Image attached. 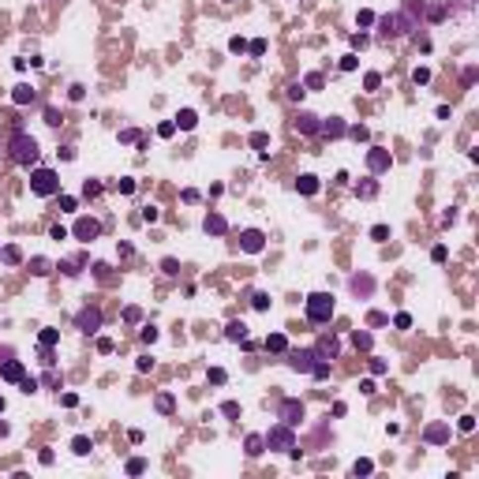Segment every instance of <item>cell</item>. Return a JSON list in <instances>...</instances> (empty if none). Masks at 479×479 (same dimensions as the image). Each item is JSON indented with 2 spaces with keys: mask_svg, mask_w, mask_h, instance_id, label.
<instances>
[{
  "mask_svg": "<svg viewBox=\"0 0 479 479\" xmlns=\"http://www.w3.org/2000/svg\"><path fill=\"white\" fill-rule=\"evenodd\" d=\"M8 154H11V161H15V165H34V161H38V139H34V135H26V131L11 135Z\"/></svg>",
  "mask_w": 479,
  "mask_h": 479,
  "instance_id": "1",
  "label": "cell"
},
{
  "mask_svg": "<svg viewBox=\"0 0 479 479\" xmlns=\"http://www.w3.org/2000/svg\"><path fill=\"white\" fill-rule=\"evenodd\" d=\"M307 319H311L315 326H326V322L333 319V296L329 292H311L307 296Z\"/></svg>",
  "mask_w": 479,
  "mask_h": 479,
  "instance_id": "2",
  "label": "cell"
},
{
  "mask_svg": "<svg viewBox=\"0 0 479 479\" xmlns=\"http://www.w3.org/2000/svg\"><path fill=\"white\" fill-rule=\"evenodd\" d=\"M30 191L42 195V199H49V195L60 191V176L53 172V168H34L30 172Z\"/></svg>",
  "mask_w": 479,
  "mask_h": 479,
  "instance_id": "3",
  "label": "cell"
},
{
  "mask_svg": "<svg viewBox=\"0 0 479 479\" xmlns=\"http://www.w3.org/2000/svg\"><path fill=\"white\" fill-rule=\"evenodd\" d=\"M266 446L269 449H292L296 446V438H292V427H288V423H281V427H273L266 434Z\"/></svg>",
  "mask_w": 479,
  "mask_h": 479,
  "instance_id": "4",
  "label": "cell"
},
{
  "mask_svg": "<svg viewBox=\"0 0 479 479\" xmlns=\"http://www.w3.org/2000/svg\"><path fill=\"white\" fill-rule=\"evenodd\" d=\"M277 416H281V423L296 427V423L303 420V401H296V397H285V401H281V408H277Z\"/></svg>",
  "mask_w": 479,
  "mask_h": 479,
  "instance_id": "5",
  "label": "cell"
},
{
  "mask_svg": "<svg viewBox=\"0 0 479 479\" xmlns=\"http://www.w3.org/2000/svg\"><path fill=\"white\" fill-rule=\"evenodd\" d=\"M75 326L79 329H83V333H98V329H101V311H98V307H83V311H79L75 315Z\"/></svg>",
  "mask_w": 479,
  "mask_h": 479,
  "instance_id": "6",
  "label": "cell"
},
{
  "mask_svg": "<svg viewBox=\"0 0 479 479\" xmlns=\"http://www.w3.org/2000/svg\"><path fill=\"white\" fill-rule=\"evenodd\" d=\"M315 348H296V352H288V367L292 371H303V374H311V367H315Z\"/></svg>",
  "mask_w": 479,
  "mask_h": 479,
  "instance_id": "7",
  "label": "cell"
},
{
  "mask_svg": "<svg viewBox=\"0 0 479 479\" xmlns=\"http://www.w3.org/2000/svg\"><path fill=\"white\" fill-rule=\"evenodd\" d=\"M389 165H393L389 150H382V146H371V150H367V168H371V172H386Z\"/></svg>",
  "mask_w": 479,
  "mask_h": 479,
  "instance_id": "8",
  "label": "cell"
},
{
  "mask_svg": "<svg viewBox=\"0 0 479 479\" xmlns=\"http://www.w3.org/2000/svg\"><path fill=\"white\" fill-rule=\"evenodd\" d=\"M75 236L79 240H98L101 236V221L98 217H79L75 221Z\"/></svg>",
  "mask_w": 479,
  "mask_h": 479,
  "instance_id": "9",
  "label": "cell"
},
{
  "mask_svg": "<svg viewBox=\"0 0 479 479\" xmlns=\"http://www.w3.org/2000/svg\"><path fill=\"white\" fill-rule=\"evenodd\" d=\"M240 247H244V251H247V255H259V251H262V247H266V236H262V232H259V228H247V232H244V236H240Z\"/></svg>",
  "mask_w": 479,
  "mask_h": 479,
  "instance_id": "10",
  "label": "cell"
},
{
  "mask_svg": "<svg viewBox=\"0 0 479 479\" xmlns=\"http://www.w3.org/2000/svg\"><path fill=\"white\" fill-rule=\"evenodd\" d=\"M319 127H322V120L315 116V112L300 109V116H296V131H300V135H319Z\"/></svg>",
  "mask_w": 479,
  "mask_h": 479,
  "instance_id": "11",
  "label": "cell"
},
{
  "mask_svg": "<svg viewBox=\"0 0 479 479\" xmlns=\"http://www.w3.org/2000/svg\"><path fill=\"white\" fill-rule=\"evenodd\" d=\"M337 352H341V341H337V337H322L319 348H315L319 360H337Z\"/></svg>",
  "mask_w": 479,
  "mask_h": 479,
  "instance_id": "12",
  "label": "cell"
},
{
  "mask_svg": "<svg viewBox=\"0 0 479 479\" xmlns=\"http://www.w3.org/2000/svg\"><path fill=\"white\" fill-rule=\"evenodd\" d=\"M0 374H4L8 382H23V378H26V371H23V363H19V360H4Z\"/></svg>",
  "mask_w": 479,
  "mask_h": 479,
  "instance_id": "13",
  "label": "cell"
},
{
  "mask_svg": "<svg viewBox=\"0 0 479 479\" xmlns=\"http://www.w3.org/2000/svg\"><path fill=\"white\" fill-rule=\"evenodd\" d=\"M427 442H430V446H442V442H449V427H446V423H434V427L427 430Z\"/></svg>",
  "mask_w": 479,
  "mask_h": 479,
  "instance_id": "14",
  "label": "cell"
},
{
  "mask_svg": "<svg viewBox=\"0 0 479 479\" xmlns=\"http://www.w3.org/2000/svg\"><path fill=\"white\" fill-rule=\"evenodd\" d=\"M202 228H206V232H213V236H225V232H228V225H225V217H221V213H210Z\"/></svg>",
  "mask_w": 479,
  "mask_h": 479,
  "instance_id": "15",
  "label": "cell"
},
{
  "mask_svg": "<svg viewBox=\"0 0 479 479\" xmlns=\"http://www.w3.org/2000/svg\"><path fill=\"white\" fill-rule=\"evenodd\" d=\"M322 135H329V139H337V135H345V124H341V116H329L326 124L319 127Z\"/></svg>",
  "mask_w": 479,
  "mask_h": 479,
  "instance_id": "16",
  "label": "cell"
},
{
  "mask_svg": "<svg viewBox=\"0 0 479 479\" xmlns=\"http://www.w3.org/2000/svg\"><path fill=\"white\" fill-rule=\"evenodd\" d=\"M266 348H269V352H288V337L285 333H269L266 337Z\"/></svg>",
  "mask_w": 479,
  "mask_h": 479,
  "instance_id": "17",
  "label": "cell"
},
{
  "mask_svg": "<svg viewBox=\"0 0 479 479\" xmlns=\"http://www.w3.org/2000/svg\"><path fill=\"white\" fill-rule=\"evenodd\" d=\"M225 337H228V341H244V337H247V326H244V322H228V326H225Z\"/></svg>",
  "mask_w": 479,
  "mask_h": 479,
  "instance_id": "18",
  "label": "cell"
},
{
  "mask_svg": "<svg viewBox=\"0 0 479 479\" xmlns=\"http://www.w3.org/2000/svg\"><path fill=\"white\" fill-rule=\"evenodd\" d=\"M244 446H247V453H251V457H259L262 449H266V438H262V434H247Z\"/></svg>",
  "mask_w": 479,
  "mask_h": 479,
  "instance_id": "19",
  "label": "cell"
},
{
  "mask_svg": "<svg viewBox=\"0 0 479 479\" xmlns=\"http://www.w3.org/2000/svg\"><path fill=\"white\" fill-rule=\"evenodd\" d=\"M172 124H176V127H184V131H191V127H195V124H199V116H195V112H191V109H184V112H180V116H176V120H172Z\"/></svg>",
  "mask_w": 479,
  "mask_h": 479,
  "instance_id": "20",
  "label": "cell"
},
{
  "mask_svg": "<svg viewBox=\"0 0 479 479\" xmlns=\"http://www.w3.org/2000/svg\"><path fill=\"white\" fill-rule=\"evenodd\" d=\"M296 187H300V195H315V191H319V180H315V176H300Z\"/></svg>",
  "mask_w": 479,
  "mask_h": 479,
  "instance_id": "21",
  "label": "cell"
},
{
  "mask_svg": "<svg viewBox=\"0 0 479 479\" xmlns=\"http://www.w3.org/2000/svg\"><path fill=\"white\" fill-rule=\"evenodd\" d=\"M371 288H374V281L367 277V273H363V277H352V292H360V296H367Z\"/></svg>",
  "mask_w": 479,
  "mask_h": 479,
  "instance_id": "22",
  "label": "cell"
},
{
  "mask_svg": "<svg viewBox=\"0 0 479 479\" xmlns=\"http://www.w3.org/2000/svg\"><path fill=\"white\" fill-rule=\"evenodd\" d=\"M356 191H360V199H374V195H378V180H363Z\"/></svg>",
  "mask_w": 479,
  "mask_h": 479,
  "instance_id": "23",
  "label": "cell"
},
{
  "mask_svg": "<svg viewBox=\"0 0 479 479\" xmlns=\"http://www.w3.org/2000/svg\"><path fill=\"white\" fill-rule=\"evenodd\" d=\"M71 453H79V457H86V453H90V438H86V434H79V438H75V442H71Z\"/></svg>",
  "mask_w": 479,
  "mask_h": 479,
  "instance_id": "24",
  "label": "cell"
},
{
  "mask_svg": "<svg viewBox=\"0 0 479 479\" xmlns=\"http://www.w3.org/2000/svg\"><path fill=\"white\" fill-rule=\"evenodd\" d=\"M352 345L367 352V348H371V333H367V329H356V333H352Z\"/></svg>",
  "mask_w": 479,
  "mask_h": 479,
  "instance_id": "25",
  "label": "cell"
},
{
  "mask_svg": "<svg viewBox=\"0 0 479 479\" xmlns=\"http://www.w3.org/2000/svg\"><path fill=\"white\" fill-rule=\"evenodd\" d=\"M11 98H15V105H26V101H34V90H30V86H15Z\"/></svg>",
  "mask_w": 479,
  "mask_h": 479,
  "instance_id": "26",
  "label": "cell"
},
{
  "mask_svg": "<svg viewBox=\"0 0 479 479\" xmlns=\"http://www.w3.org/2000/svg\"><path fill=\"white\" fill-rule=\"evenodd\" d=\"M311 374H315V378H329V360H315V367H311Z\"/></svg>",
  "mask_w": 479,
  "mask_h": 479,
  "instance_id": "27",
  "label": "cell"
},
{
  "mask_svg": "<svg viewBox=\"0 0 479 479\" xmlns=\"http://www.w3.org/2000/svg\"><path fill=\"white\" fill-rule=\"evenodd\" d=\"M143 472H146V461H143V457L127 461V476H143Z\"/></svg>",
  "mask_w": 479,
  "mask_h": 479,
  "instance_id": "28",
  "label": "cell"
},
{
  "mask_svg": "<svg viewBox=\"0 0 479 479\" xmlns=\"http://www.w3.org/2000/svg\"><path fill=\"white\" fill-rule=\"evenodd\" d=\"M363 86H367V90H378V86H382V75H378V71H367V75H363Z\"/></svg>",
  "mask_w": 479,
  "mask_h": 479,
  "instance_id": "29",
  "label": "cell"
},
{
  "mask_svg": "<svg viewBox=\"0 0 479 479\" xmlns=\"http://www.w3.org/2000/svg\"><path fill=\"white\" fill-rule=\"evenodd\" d=\"M0 259L8 262V266H15V262L23 259V255H19V247H4V251H0Z\"/></svg>",
  "mask_w": 479,
  "mask_h": 479,
  "instance_id": "30",
  "label": "cell"
},
{
  "mask_svg": "<svg viewBox=\"0 0 479 479\" xmlns=\"http://www.w3.org/2000/svg\"><path fill=\"white\" fill-rule=\"evenodd\" d=\"M371 240H378V244H386V240H389V228H386V225H374V228H371Z\"/></svg>",
  "mask_w": 479,
  "mask_h": 479,
  "instance_id": "31",
  "label": "cell"
},
{
  "mask_svg": "<svg viewBox=\"0 0 479 479\" xmlns=\"http://www.w3.org/2000/svg\"><path fill=\"white\" fill-rule=\"evenodd\" d=\"M322 83H326V79H322L319 71H311V75L303 79V86H311V90H322Z\"/></svg>",
  "mask_w": 479,
  "mask_h": 479,
  "instance_id": "32",
  "label": "cell"
},
{
  "mask_svg": "<svg viewBox=\"0 0 479 479\" xmlns=\"http://www.w3.org/2000/svg\"><path fill=\"white\" fill-rule=\"evenodd\" d=\"M83 195H86V199H94V195H101V184H98V180H86V184H83Z\"/></svg>",
  "mask_w": 479,
  "mask_h": 479,
  "instance_id": "33",
  "label": "cell"
},
{
  "mask_svg": "<svg viewBox=\"0 0 479 479\" xmlns=\"http://www.w3.org/2000/svg\"><path fill=\"white\" fill-rule=\"evenodd\" d=\"M30 269L38 273V277H45V273H49V262H45V259H34V262H30Z\"/></svg>",
  "mask_w": 479,
  "mask_h": 479,
  "instance_id": "34",
  "label": "cell"
},
{
  "mask_svg": "<svg viewBox=\"0 0 479 479\" xmlns=\"http://www.w3.org/2000/svg\"><path fill=\"white\" fill-rule=\"evenodd\" d=\"M161 269H165L168 277H176V273H180V262L176 259H165V262H161Z\"/></svg>",
  "mask_w": 479,
  "mask_h": 479,
  "instance_id": "35",
  "label": "cell"
},
{
  "mask_svg": "<svg viewBox=\"0 0 479 479\" xmlns=\"http://www.w3.org/2000/svg\"><path fill=\"white\" fill-rule=\"evenodd\" d=\"M56 341H60V333H56V329H42V345H56Z\"/></svg>",
  "mask_w": 479,
  "mask_h": 479,
  "instance_id": "36",
  "label": "cell"
},
{
  "mask_svg": "<svg viewBox=\"0 0 479 479\" xmlns=\"http://www.w3.org/2000/svg\"><path fill=\"white\" fill-rule=\"evenodd\" d=\"M266 143H269V135H266V131H255V135H251V146H255V150H262Z\"/></svg>",
  "mask_w": 479,
  "mask_h": 479,
  "instance_id": "37",
  "label": "cell"
},
{
  "mask_svg": "<svg viewBox=\"0 0 479 479\" xmlns=\"http://www.w3.org/2000/svg\"><path fill=\"white\" fill-rule=\"evenodd\" d=\"M356 476H371V472H374V464H371V461H356Z\"/></svg>",
  "mask_w": 479,
  "mask_h": 479,
  "instance_id": "38",
  "label": "cell"
},
{
  "mask_svg": "<svg viewBox=\"0 0 479 479\" xmlns=\"http://www.w3.org/2000/svg\"><path fill=\"white\" fill-rule=\"evenodd\" d=\"M225 378H228V374H225L221 367H213V371H210V382H213V386H225Z\"/></svg>",
  "mask_w": 479,
  "mask_h": 479,
  "instance_id": "39",
  "label": "cell"
},
{
  "mask_svg": "<svg viewBox=\"0 0 479 479\" xmlns=\"http://www.w3.org/2000/svg\"><path fill=\"white\" fill-rule=\"evenodd\" d=\"M158 412H172V397H168V393L158 397Z\"/></svg>",
  "mask_w": 479,
  "mask_h": 479,
  "instance_id": "40",
  "label": "cell"
},
{
  "mask_svg": "<svg viewBox=\"0 0 479 479\" xmlns=\"http://www.w3.org/2000/svg\"><path fill=\"white\" fill-rule=\"evenodd\" d=\"M393 326H397V329H408V326H412V315H404V311H401V315L393 319Z\"/></svg>",
  "mask_w": 479,
  "mask_h": 479,
  "instance_id": "41",
  "label": "cell"
},
{
  "mask_svg": "<svg viewBox=\"0 0 479 479\" xmlns=\"http://www.w3.org/2000/svg\"><path fill=\"white\" fill-rule=\"evenodd\" d=\"M221 412H225V416H232V420H236V416H240V404H236V401H225V404H221Z\"/></svg>",
  "mask_w": 479,
  "mask_h": 479,
  "instance_id": "42",
  "label": "cell"
},
{
  "mask_svg": "<svg viewBox=\"0 0 479 479\" xmlns=\"http://www.w3.org/2000/svg\"><path fill=\"white\" fill-rule=\"evenodd\" d=\"M303 94H307V90H303V83H292V86H288V98H292V101H300Z\"/></svg>",
  "mask_w": 479,
  "mask_h": 479,
  "instance_id": "43",
  "label": "cell"
},
{
  "mask_svg": "<svg viewBox=\"0 0 479 479\" xmlns=\"http://www.w3.org/2000/svg\"><path fill=\"white\" fill-rule=\"evenodd\" d=\"M367 322H371V326H386L389 319H386V315H382V311H371V319H367Z\"/></svg>",
  "mask_w": 479,
  "mask_h": 479,
  "instance_id": "44",
  "label": "cell"
},
{
  "mask_svg": "<svg viewBox=\"0 0 479 479\" xmlns=\"http://www.w3.org/2000/svg\"><path fill=\"white\" fill-rule=\"evenodd\" d=\"M255 307H259V311H266V307H269V296H266V292H255Z\"/></svg>",
  "mask_w": 479,
  "mask_h": 479,
  "instance_id": "45",
  "label": "cell"
},
{
  "mask_svg": "<svg viewBox=\"0 0 479 479\" xmlns=\"http://www.w3.org/2000/svg\"><path fill=\"white\" fill-rule=\"evenodd\" d=\"M228 49H232V53H247V42H244V38H232V42H228Z\"/></svg>",
  "mask_w": 479,
  "mask_h": 479,
  "instance_id": "46",
  "label": "cell"
},
{
  "mask_svg": "<svg viewBox=\"0 0 479 479\" xmlns=\"http://www.w3.org/2000/svg\"><path fill=\"white\" fill-rule=\"evenodd\" d=\"M356 64H360V60H356V53H348V56L341 60V67H345V71H356Z\"/></svg>",
  "mask_w": 479,
  "mask_h": 479,
  "instance_id": "47",
  "label": "cell"
},
{
  "mask_svg": "<svg viewBox=\"0 0 479 479\" xmlns=\"http://www.w3.org/2000/svg\"><path fill=\"white\" fill-rule=\"evenodd\" d=\"M457 427H461L464 434H468V430H476V420H472V416H461V423H457Z\"/></svg>",
  "mask_w": 479,
  "mask_h": 479,
  "instance_id": "48",
  "label": "cell"
},
{
  "mask_svg": "<svg viewBox=\"0 0 479 479\" xmlns=\"http://www.w3.org/2000/svg\"><path fill=\"white\" fill-rule=\"evenodd\" d=\"M45 124L56 127V124H60V112H56V109H45Z\"/></svg>",
  "mask_w": 479,
  "mask_h": 479,
  "instance_id": "49",
  "label": "cell"
},
{
  "mask_svg": "<svg viewBox=\"0 0 479 479\" xmlns=\"http://www.w3.org/2000/svg\"><path fill=\"white\" fill-rule=\"evenodd\" d=\"M412 79H416V83L423 86V83H427V79H430V71H427V67H416V75H412Z\"/></svg>",
  "mask_w": 479,
  "mask_h": 479,
  "instance_id": "50",
  "label": "cell"
},
{
  "mask_svg": "<svg viewBox=\"0 0 479 479\" xmlns=\"http://www.w3.org/2000/svg\"><path fill=\"white\" fill-rule=\"evenodd\" d=\"M172 131H176V124H172V120H168V124H161V127H158V135H161V139H168V135H172Z\"/></svg>",
  "mask_w": 479,
  "mask_h": 479,
  "instance_id": "51",
  "label": "cell"
},
{
  "mask_svg": "<svg viewBox=\"0 0 479 479\" xmlns=\"http://www.w3.org/2000/svg\"><path fill=\"white\" fill-rule=\"evenodd\" d=\"M352 139H360V143H367V139H371V131H367V127H352Z\"/></svg>",
  "mask_w": 479,
  "mask_h": 479,
  "instance_id": "52",
  "label": "cell"
},
{
  "mask_svg": "<svg viewBox=\"0 0 479 479\" xmlns=\"http://www.w3.org/2000/svg\"><path fill=\"white\" fill-rule=\"evenodd\" d=\"M124 319H127V322H139V319H143V311H139V307H127Z\"/></svg>",
  "mask_w": 479,
  "mask_h": 479,
  "instance_id": "53",
  "label": "cell"
},
{
  "mask_svg": "<svg viewBox=\"0 0 479 479\" xmlns=\"http://www.w3.org/2000/svg\"><path fill=\"white\" fill-rule=\"evenodd\" d=\"M116 187H120V195H131V191H135V180H120Z\"/></svg>",
  "mask_w": 479,
  "mask_h": 479,
  "instance_id": "54",
  "label": "cell"
},
{
  "mask_svg": "<svg viewBox=\"0 0 479 479\" xmlns=\"http://www.w3.org/2000/svg\"><path fill=\"white\" fill-rule=\"evenodd\" d=\"M430 259H434V262H446V247L438 244V247H434V251H430Z\"/></svg>",
  "mask_w": 479,
  "mask_h": 479,
  "instance_id": "55",
  "label": "cell"
},
{
  "mask_svg": "<svg viewBox=\"0 0 479 479\" xmlns=\"http://www.w3.org/2000/svg\"><path fill=\"white\" fill-rule=\"evenodd\" d=\"M143 341H146V345H150V341H158V329L146 326V329H143Z\"/></svg>",
  "mask_w": 479,
  "mask_h": 479,
  "instance_id": "56",
  "label": "cell"
},
{
  "mask_svg": "<svg viewBox=\"0 0 479 479\" xmlns=\"http://www.w3.org/2000/svg\"><path fill=\"white\" fill-rule=\"evenodd\" d=\"M135 367H139V371H150L154 360H150V356H139V363H135Z\"/></svg>",
  "mask_w": 479,
  "mask_h": 479,
  "instance_id": "57",
  "label": "cell"
},
{
  "mask_svg": "<svg viewBox=\"0 0 479 479\" xmlns=\"http://www.w3.org/2000/svg\"><path fill=\"white\" fill-rule=\"evenodd\" d=\"M53 240H67V228L64 225H53Z\"/></svg>",
  "mask_w": 479,
  "mask_h": 479,
  "instance_id": "58",
  "label": "cell"
},
{
  "mask_svg": "<svg viewBox=\"0 0 479 479\" xmlns=\"http://www.w3.org/2000/svg\"><path fill=\"white\" fill-rule=\"evenodd\" d=\"M374 23V11H360V26H371Z\"/></svg>",
  "mask_w": 479,
  "mask_h": 479,
  "instance_id": "59",
  "label": "cell"
},
{
  "mask_svg": "<svg viewBox=\"0 0 479 479\" xmlns=\"http://www.w3.org/2000/svg\"><path fill=\"white\" fill-rule=\"evenodd\" d=\"M247 49H251L255 56H262V53H266V42H251V45H247Z\"/></svg>",
  "mask_w": 479,
  "mask_h": 479,
  "instance_id": "60",
  "label": "cell"
},
{
  "mask_svg": "<svg viewBox=\"0 0 479 479\" xmlns=\"http://www.w3.org/2000/svg\"><path fill=\"white\" fill-rule=\"evenodd\" d=\"M0 434H8V423H0Z\"/></svg>",
  "mask_w": 479,
  "mask_h": 479,
  "instance_id": "61",
  "label": "cell"
},
{
  "mask_svg": "<svg viewBox=\"0 0 479 479\" xmlns=\"http://www.w3.org/2000/svg\"><path fill=\"white\" fill-rule=\"evenodd\" d=\"M0 412H4V397H0Z\"/></svg>",
  "mask_w": 479,
  "mask_h": 479,
  "instance_id": "62",
  "label": "cell"
}]
</instances>
